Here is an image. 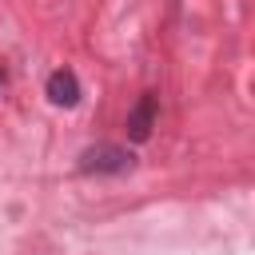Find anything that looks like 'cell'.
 Returning <instances> with one entry per match:
<instances>
[{
  "mask_svg": "<svg viewBox=\"0 0 255 255\" xmlns=\"http://www.w3.org/2000/svg\"><path fill=\"white\" fill-rule=\"evenodd\" d=\"M4 84H8V72H4V68H0V88H4Z\"/></svg>",
  "mask_w": 255,
  "mask_h": 255,
  "instance_id": "277c9868",
  "label": "cell"
},
{
  "mask_svg": "<svg viewBox=\"0 0 255 255\" xmlns=\"http://www.w3.org/2000/svg\"><path fill=\"white\" fill-rule=\"evenodd\" d=\"M151 128H155V96L143 92V96L135 100V108L128 112V139L143 143V139L151 135Z\"/></svg>",
  "mask_w": 255,
  "mask_h": 255,
  "instance_id": "3957f363",
  "label": "cell"
},
{
  "mask_svg": "<svg viewBox=\"0 0 255 255\" xmlns=\"http://www.w3.org/2000/svg\"><path fill=\"white\" fill-rule=\"evenodd\" d=\"M44 92H48V100H52L56 108H76V104H80V80H76L72 68H56V72L48 76Z\"/></svg>",
  "mask_w": 255,
  "mask_h": 255,
  "instance_id": "7a4b0ae2",
  "label": "cell"
},
{
  "mask_svg": "<svg viewBox=\"0 0 255 255\" xmlns=\"http://www.w3.org/2000/svg\"><path fill=\"white\" fill-rule=\"evenodd\" d=\"M131 163H135V155L120 143H92L80 151L84 175H124V171H131Z\"/></svg>",
  "mask_w": 255,
  "mask_h": 255,
  "instance_id": "6da1fadb",
  "label": "cell"
}]
</instances>
